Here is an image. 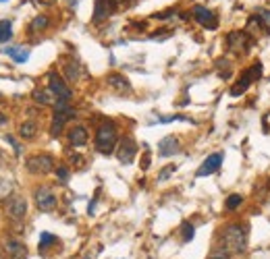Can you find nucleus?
<instances>
[{"label": "nucleus", "mask_w": 270, "mask_h": 259, "mask_svg": "<svg viewBox=\"0 0 270 259\" xmlns=\"http://www.w3.org/2000/svg\"><path fill=\"white\" fill-rule=\"evenodd\" d=\"M223 247H227L231 253H243L245 251V234H243V226L239 224H229L223 230Z\"/></svg>", "instance_id": "1"}, {"label": "nucleus", "mask_w": 270, "mask_h": 259, "mask_svg": "<svg viewBox=\"0 0 270 259\" xmlns=\"http://www.w3.org/2000/svg\"><path fill=\"white\" fill-rule=\"evenodd\" d=\"M116 145V129L112 123H104V125H100L98 131H96V149L100 153H112Z\"/></svg>", "instance_id": "2"}, {"label": "nucleus", "mask_w": 270, "mask_h": 259, "mask_svg": "<svg viewBox=\"0 0 270 259\" xmlns=\"http://www.w3.org/2000/svg\"><path fill=\"white\" fill-rule=\"evenodd\" d=\"M260 77H262V64H260V62H256L254 66H249L245 73H241L239 81H237V83H235L233 88H231V96H235V98L241 96V94H243V92L249 88V85L254 83L256 79H260Z\"/></svg>", "instance_id": "3"}, {"label": "nucleus", "mask_w": 270, "mask_h": 259, "mask_svg": "<svg viewBox=\"0 0 270 259\" xmlns=\"http://www.w3.org/2000/svg\"><path fill=\"white\" fill-rule=\"evenodd\" d=\"M5 212H7V216H9L11 220H15V222L23 220L25 214H27V201H25V197L13 193V195L5 201Z\"/></svg>", "instance_id": "4"}, {"label": "nucleus", "mask_w": 270, "mask_h": 259, "mask_svg": "<svg viewBox=\"0 0 270 259\" xmlns=\"http://www.w3.org/2000/svg\"><path fill=\"white\" fill-rule=\"evenodd\" d=\"M25 166L31 175H48V172L54 168V160L46 153H40V155H31L25 162Z\"/></svg>", "instance_id": "5"}, {"label": "nucleus", "mask_w": 270, "mask_h": 259, "mask_svg": "<svg viewBox=\"0 0 270 259\" xmlns=\"http://www.w3.org/2000/svg\"><path fill=\"white\" fill-rule=\"evenodd\" d=\"M48 88H50V92L56 96L58 102H69L73 98V92L69 90V85H66L56 73H50L48 75Z\"/></svg>", "instance_id": "6"}, {"label": "nucleus", "mask_w": 270, "mask_h": 259, "mask_svg": "<svg viewBox=\"0 0 270 259\" xmlns=\"http://www.w3.org/2000/svg\"><path fill=\"white\" fill-rule=\"evenodd\" d=\"M77 116V112L73 110V108H56V112H54V118H52V129H50V133H52L54 137L56 135H60V131H62V127L69 123L71 118H75Z\"/></svg>", "instance_id": "7"}, {"label": "nucleus", "mask_w": 270, "mask_h": 259, "mask_svg": "<svg viewBox=\"0 0 270 259\" xmlns=\"http://www.w3.org/2000/svg\"><path fill=\"white\" fill-rule=\"evenodd\" d=\"M36 205L42 212H52L56 207V195L48 187H40L36 189Z\"/></svg>", "instance_id": "8"}, {"label": "nucleus", "mask_w": 270, "mask_h": 259, "mask_svg": "<svg viewBox=\"0 0 270 259\" xmlns=\"http://www.w3.org/2000/svg\"><path fill=\"white\" fill-rule=\"evenodd\" d=\"M221 164H223V153H221V151H216V153L208 155V158L204 160V164H201V166L197 168L195 177H197V179H201V177L214 175V172H216L218 168H221Z\"/></svg>", "instance_id": "9"}, {"label": "nucleus", "mask_w": 270, "mask_h": 259, "mask_svg": "<svg viewBox=\"0 0 270 259\" xmlns=\"http://www.w3.org/2000/svg\"><path fill=\"white\" fill-rule=\"evenodd\" d=\"M135 153H138V145H135V141L131 139V137H125V139L119 143V149H116V158H119V162H123V164H131Z\"/></svg>", "instance_id": "10"}, {"label": "nucleus", "mask_w": 270, "mask_h": 259, "mask_svg": "<svg viewBox=\"0 0 270 259\" xmlns=\"http://www.w3.org/2000/svg\"><path fill=\"white\" fill-rule=\"evenodd\" d=\"M227 42H229V48L233 52H245L247 44H249V38H247L245 31H231L227 36Z\"/></svg>", "instance_id": "11"}, {"label": "nucleus", "mask_w": 270, "mask_h": 259, "mask_svg": "<svg viewBox=\"0 0 270 259\" xmlns=\"http://www.w3.org/2000/svg\"><path fill=\"white\" fill-rule=\"evenodd\" d=\"M193 17L199 25H204L208 29H214L216 27V17L212 11H208L206 7H193Z\"/></svg>", "instance_id": "12"}, {"label": "nucleus", "mask_w": 270, "mask_h": 259, "mask_svg": "<svg viewBox=\"0 0 270 259\" xmlns=\"http://www.w3.org/2000/svg\"><path fill=\"white\" fill-rule=\"evenodd\" d=\"M158 153L162 155V158H171V155L179 153V139L173 135L164 137V139L158 143Z\"/></svg>", "instance_id": "13"}, {"label": "nucleus", "mask_w": 270, "mask_h": 259, "mask_svg": "<svg viewBox=\"0 0 270 259\" xmlns=\"http://www.w3.org/2000/svg\"><path fill=\"white\" fill-rule=\"evenodd\" d=\"M69 141L73 147H83L88 143V129L83 127V125H77L69 131Z\"/></svg>", "instance_id": "14"}, {"label": "nucleus", "mask_w": 270, "mask_h": 259, "mask_svg": "<svg viewBox=\"0 0 270 259\" xmlns=\"http://www.w3.org/2000/svg\"><path fill=\"white\" fill-rule=\"evenodd\" d=\"M112 11V0H96V7H94V21L100 23L104 21L106 17Z\"/></svg>", "instance_id": "15"}, {"label": "nucleus", "mask_w": 270, "mask_h": 259, "mask_svg": "<svg viewBox=\"0 0 270 259\" xmlns=\"http://www.w3.org/2000/svg\"><path fill=\"white\" fill-rule=\"evenodd\" d=\"M5 249H7V253H9L13 259H25V255H27L25 245H21L19 240H13V238H9L7 243H5Z\"/></svg>", "instance_id": "16"}, {"label": "nucleus", "mask_w": 270, "mask_h": 259, "mask_svg": "<svg viewBox=\"0 0 270 259\" xmlns=\"http://www.w3.org/2000/svg\"><path fill=\"white\" fill-rule=\"evenodd\" d=\"M108 85H110V88L114 90V92H131V85H129V81L123 77V75H110L108 77Z\"/></svg>", "instance_id": "17"}, {"label": "nucleus", "mask_w": 270, "mask_h": 259, "mask_svg": "<svg viewBox=\"0 0 270 259\" xmlns=\"http://www.w3.org/2000/svg\"><path fill=\"white\" fill-rule=\"evenodd\" d=\"M7 54L13 56L15 62H25L29 58V50H25L23 46H17V48H7Z\"/></svg>", "instance_id": "18"}, {"label": "nucleus", "mask_w": 270, "mask_h": 259, "mask_svg": "<svg viewBox=\"0 0 270 259\" xmlns=\"http://www.w3.org/2000/svg\"><path fill=\"white\" fill-rule=\"evenodd\" d=\"M52 92H44V90H36L33 92V100H36L38 104H42V106H52V104H56L54 102V98L50 96Z\"/></svg>", "instance_id": "19"}, {"label": "nucleus", "mask_w": 270, "mask_h": 259, "mask_svg": "<svg viewBox=\"0 0 270 259\" xmlns=\"http://www.w3.org/2000/svg\"><path fill=\"white\" fill-rule=\"evenodd\" d=\"M13 195V181L0 177V201H7Z\"/></svg>", "instance_id": "20"}, {"label": "nucleus", "mask_w": 270, "mask_h": 259, "mask_svg": "<svg viewBox=\"0 0 270 259\" xmlns=\"http://www.w3.org/2000/svg\"><path fill=\"white\" fill-rule=\"evenodd\" d=\"M36 133H38V127H36V123H31V120H27V123H23L19 127V135L23 137V139H33Z\"/></svg>", "instance_id": "21"}, {"label": "nucleus", "mask_w": 270, "mask_h": 259, "mask_svg": "<svg viewBox=\"0 0 270 259\" xmlns=\"http://www.w3.org/2000/svg\"><path fill=\"white\" fill-rule=\"evenodd\" d=\"M11 38H13V25L9 19H3L0 21V44H7Z\"/></svg>", "instance_id": "22"}, {"label": "nucleus", "mask_w": 270, "mask_h": 259, "mask_svg": "<svg viewBox=\"0 0 270 259\" xmlns=\"http://www.w3.org/2000/svg\"><path fill=\"white\" fill-rule=\"evenodd\" d=\"M79 75H81V68H79L77 62H66L64 64V77L69 79V81H77Z\"/></svg>", "instance_id": "23"}, {"label": "nucleus", "mask_w": 270, "mask_h": 259, "mask_svg": "<svg viewBox=\"0 0 270 259\" xmlns=\"http://www.w3.org/2000/svg\"><path fill=\"white\" fill-rule=\"evenodd\" d=\"M48 23H50V21H48V17H44V15H38L36 19L31 21L29 29H31V31H42V29H46V27H48Z\"/></svg>", "instance_id": "24"}, {"label": "nucleus", "mask_w": 270, "mask_h": 259, "mask_svg": "<svg viewBox=\"0 0 270 259\" xmlns=\"http://www.w3.org/2000/svg\"><path fill=\"white\" fill-rule=\"evenodd\" d=\"M243 203V195H229L227 197V210H237V207Z\"/></svg>", "instance_id": "25"}, {"label": "nucleus", "mask_w": 270, "mask_h": 259, "mask_svg": "<svg viewBox=\"0 0 270 259\" xmlns=\"http://www.w3.org/2000/svg\"><path fill=\"white\" fill-rule=\"evenodd\" d=\"M56 243V236H52V234H48V232H44L42 236H40V249L44 251V249H48V247H52Z\"/></svg>", "instance_id": "26"}, {"label": "nucleus", "mask_w": 270, "mask_h": 259, "mask_svg": "<svg viewBox=\"0 0 270 259\" xmlns=\"http://www.w3.org/2000/svg\"><path fill=\"white\" fill-rule=\"evenodd\" d=\"M229 255H231V251H229L227 247H218V249L212 251L210 259H229Z\"/></svg>", "instance_id": "27"}, {"label": "nucleus", "mask_w": 270, "mask_h": 259, "mask_svg": "<svg viewBox=\"0 0 270 259\" xmlns=\"http://www.w3.org/2000/svg\"><path fill=\"white\" fill-rule=\"evenodd\" d=\"M175 170H177V166H175V164H171V166L162 168V170H160V175H158V181H168V177H171Z\"/></svg>", "instance_id": "28"}, {"label": "nucleus", "mask_w": 270, "mask_h": 259, "mask_svg": "<svg viewBox=\"0 0 270 259\" xmlns=\"http://www.w3.org/2000/svg\"><path fill=\"white\" fill-rule=\"evenodd\" d=\"M258 19H260V21H264V25H266V31L270 33V11H266V9L258 11Z\"/></svg>", "instance_id": "29"}, {"label": "nucleus", "mask_w": 270, "mask_h": 259, "mask_svg": "<svg viewBox=\"0 0 270 259\" xmlns=\"http://www.w3.org/2000/svg\"><path fill=\"white\" fill-rule=\"evenodd\" d=\"M193 234H195V230H193L191 224H183V240H185V243H187V240H191Z\"/></svg>", "instance_id": "30"}, {"label": "nucleus", "mask_w": 270, "mask_h": 259, "mask_svg": "<svg viewBox=\"0 0 270 259\" xmlns=\"http://www.w3.org/2000/svg\"><path fill=\"white\" fill-rule=\"evenodd\" d=\"M56 177H58L60 183H66V181H69V168L58 166V168H56Z\"/></svg>", "instance_id": "31"}, {"label": "nucleus", "mask_w": 270, "mask_h": 259, "mask_svg": "<svg viewBox=\"0 0 270 259\" xmlns=\"http://www.w3.org/2000/svg\"><path fill=\"white\" fill-rule=\"evenodd\" d=\"M3 125H7V116H5L3 112H0V127H3Z\"/></svg>", "instance_id": "32"}, {"label": "nucleus", "mask_w": 270, "mask_h": 259, "mask_svg": "<svg viewBox=\"0 0 270 259\" xmlns=\"http://www.w3.org/2000/svg\"><path fill=\"white\" fill-rule=\"evenodd\" d=\"M77 3H79V0H69V5H73V7H75Z\"/></svg>", "instance_id": "33"}, {"label": "nucleus", "mask_w": 270, "mask_h": 259, "mask_svg": "<svg viewBox=\"0 0 270 259\" xmlns=\"http://www.w3.org/2000/svg\"><path fill=\"white\" fill-rule=\"evenodd\" d=\"M42 3H46V5H52V3H54V0H42Z\"/></svg>", "instance_id": "34"}, {"label": "nucleus", "mask_w": 270, "mask_h": 259, "mask_svg": "<svg viewBox=\"0 0 270 259\" xmlns=\"http://www.w3.org/2000/svg\"><path fill=\"white\" fill-rule=\"evenodd\" d=\"M112 3H125V0H112Z\"/></svg>", "instance_id": "35"}, {"label": "nucleus", "mask_w": 270, "mask_h": 259, "mask_svg": "<svg viewBox=\"0 0 270 259\" xmlns=\"http://www.w3.org/2000/svg\"><path fill=\"white\" fill-rule=\"evenodd\" d=\"M0 3H7V0H0Z\"/></svg>", "instance_id": "36"}, {"label": "nucleus", "mask_w": 270, "mask_h": 259, "mask_svg": "<svg viewBox=\"0 0 270 259\" xmlns=\"http://www.w3.org/2000/svg\"><path fill=\"white\" fill-rule=\"evenodd\" d=\"M0 259H3V255H0Z\"/></svg>", "instance_id": "37"}]
</instances>
